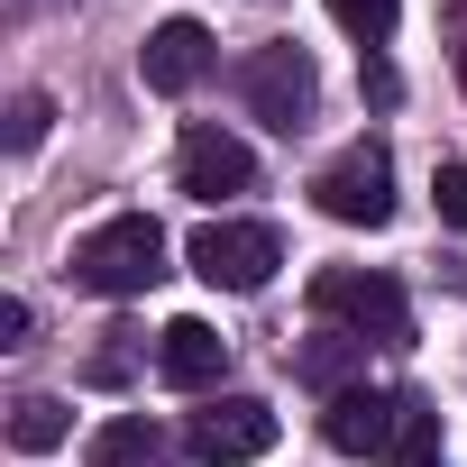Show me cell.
Masks as SVG:
<instances>
[{"instance_id": "1", "label": "cell", "mask_w": 467, "mask_h": 467, "mask_svg": "<svg viewBox=\"0 0 467 467\" xmlns=\"http://www.w3.org/2000/svg\"><path fill=\"white\" fill-rule=\"evenodd\" d=\"M156 275H165V229H156L147 211H119V220L83 229V248H74V285H83V294L129 303V294H147Z\"/></svg>"}, {"instance_id": "2", "label": "cell", "mask_w": 467, "mask_h": 467, "mask_svg": "<svg viewBox=\"0 0 467 467\" xmlns=\"http://www.w3.org/2000/svg\"><path fill=\"white\" fill-rule=\"evenodd\" d=\"M312 312L339 321L348 339H412V303L394 275H367V266H330L312 275Z\"/></svg>"}, {"instance_id": "3", "label": "cell", "mask_w": 467, "mask_h": 467, "mask_svg": "<svg viewBox=\"0 0 467 467\" xmlns=\"http://www.w3.org/2000/svg\"><path fill=\"white\" fill-rule=\"evenodd\" d=\"M183 257H192V275L220 285V294H257V285L285 266V239H275L266 220H202Z\"/></svg>"}, {"instance_id": "4", "label": "cell", "mask_w": 467, "mask_h": 467, "mask_svg": "<svg viewBox=\"0 0 467 467\" xmlns=\"http://www.w3.org/2000/svg\"><path fill=\"white\" fill-rule=\"evenodd\" d=\"M239 92H248V110L266 119V129H312V110H321V74H312V56L303 47H257L248 56V74H239Z\"/></svg>"}, {"instance_id": "5", "label": "cell", "mask_w": 467, "mask_h": 467, "mask_svg": "<svg viewBox=\"0 0 467 467\" xmlns=\"http://www.w3.org/2000/svg\"><path fill=\"white\" fill-rule=\"evenodd\" d=\"M312 202L330 211V220H348V229H385L394 220V165H385V147H348V156H330L321 174H312Z\"/></svg>"}, {"instance_id": "6", "label": "cell", "mask_w": 467, "mask_h": 467, "mask_svg": "<svg viewBox=\"0 0 467 467\" xmlns=\"http://www.w3.org/2000/svg\"><path fill=\"white\" fill-rule=\"evenodd\" d=\"M192 458L202 467H248V458H266L275 449V403H257V394H220V403H202L192 412Z\"/></svg>"}, {"instance_id": "7", "label": "cell", "mask_w": 467, "mask_h": 467, "mask_svg": "<svg viewBox=\"0 0 467 467\" xmlns=\"http://www.w3.org/2000/svg\"><path fill=\"white\" fill-rule=\"evenodd\" d=\"M174 183H183L192 202H229V192H248V183H257V156H248V138H229V129L192 119L183 147H174Z\"/></svg>"}, {"instance_id": "8", "label": "cell", "mask_w": 467, "mask_h": 467, "mask_svg": "<svg viewBox=\"0 0 467 467\" xmlns=\"http://www.w3.org/2000/svg\"><path fill=\"white\" fill-rule=\"evenodd\" d=\"M394 431H403V394H376V385H348V394H330V412H321V440H330L339 458H385Z\"/></svg>"}, {"instance_id": "9", "label": "cell", "mask_w": 467, "mask_h": 467, "mask_svg": "<svg viewBox=\"0 0 467 467\" xmlns=\"http://www.w3.org/2000/svg\"><path fill=\"white\" fill-rule=\"evenodd\" d=\"M138 74H147V92H192V83L211 74V28H202V19H165V28H147Z\"/></svg>"}, {"instance_id": "10", "label": "cell", "mask_w": 467, "mask_h": 467, "mask_svg": "<svg viewBox=\"0 0 467 467\" xmlns=\"http://www.w3.org/2000/svg\"><path fill=\"white\" fill-rule=\"evenodd\" d=\"M156 376L183 385V394H202V385L229 376V339H220L211 321H165V330H156Z\"/></svg>"}, {"instance_id": "11", "label": "cell", "mask_w": 467, "mask_h": 467, "mask_svg": "<svg viewBox=\"0 0 467 467\" xmlns=\"http://www.w3.org/2000/svg\"><path fill=\"white\" fill-rule=\"evenodd\" d=\"M83 467H165V431H156V421H138V412H119V421H101V431H92Z\"/></svg>"}, {"instance_id": "12", "label": "cell", "mask_w": 467, "mask_h": 467, "mask_svg": "<svg viewBox=\"0 0 467 467\" xmlns=\"http://www.w3.org/2000/svg\"><path fill=\"white\" fill-rule=\"evenodd\" d=\"M385 467H449V458H440V412H431L421 394H403V431H394Z\"/></svg>"}, {"instance_id": "13", "label": "cell", "mask_w": 467, "mask_h": 467, "mask_svg": "<svg viewBox=\"0 0 467 467\" xmlns=\"http://www.w3.org/2000/svg\"><path fill=\"white\" fill-rule=\"evenodd\" d=\"M65 431H74V421H65V403H56V394H28V403L10 412V440H19L28 458H47V449H56Z\"/></svg>"}, {"instance_id": "14", "label": "cell", "mask_w": 467, "mask_h": 467, "mask_svg": "<svg viewBox=\"0 0 467 467\" xmlns=\"http://www.w3.org/2000/svg\"><path fill=\"white\" fill-rule=\"evenodd\" d=\"M394 10H403V0H330V19H339L348 37H367V47L394 37Z\"/></svg>"}, {"instance_id": "15", "label": "cell", "mask_w": 467, "mask_h": 467, "mask_svg": "<svg viewBox=\"0 0 467 467\" xmlns=\"http://www.w3.org/2000/svg\"><path fill=\"white\" fill-rule=\"evenodd\" d=\"M47 119H56V110H47V92H19V101H10V156H37Z\"/></svg>"}, {"instance_id": "16", "label": "cell", "mask_w": 467, "mask_h": 467, "mask_svg": "<svg viewBox=\"0 0 467 467\" xmlns=\"http://www.w3.org/2000/svg\"><path fill=\"white\" fill-rule=\"evenodd\" d=\"M367 358V339H321V348H303V376H321V385H339L348 367Z\"/></svg>"}, {"instance_id": "17", "label": "cell", "mask_w": 467, "mask_h": 467, "mask_svg": "<svg viewBox=\"0 0 467 467\" xmlns=\"http://www.w3.org/2000/svg\"><path fill=\"white\" fill-rule=\"evenodd\" d=\"M431 202H440L449 229H467V165H440V174H431Z\"/></svg>"}, {"instance_id": "18", "label": "cell", "mask_w": 467, "mask_h": 467, "mask_svg": "<svg viewBox=\"0 0 467 467\" xmlns=\"http://www.w3.org/2000/svg\"><path fill=\"white\" fill-rule=\"evenodd\" d=\"M0 348H28V303H19V294L0 303Z\"/></svg>"}, {"instance_id": "19", "label": "cell", "mask_w": 467, "mask_h": 467, "mask_svg": "<svg viewBox=\"0 0 467 467\" xmlns=\"http://www.w3.org/2000/svg\"><path fill=\"white\" fill-rule=\"evenodd\" d=\"M458 92H467V10H458Z\"/></svg>"}]
</instances>
